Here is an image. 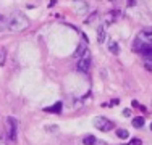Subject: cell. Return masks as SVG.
<instances>
[{"mask_svg": "<svg viewBox=\"0 0 152 145\" xmlns=\"http://www.w3.org/2000/svg\"><path fill=\"white\" fill-rule=\"evenodd\" d=\"M104 41H105V29H104V26L100 24L99 29H97V42L102 44Z\"/></svg>", "mask_w": 152, "mask_h": 145, "instance_id": "cell-8", "label": "cell"}, {"mask_svg": "<svg viewBox=\"0 0 152 145\" xmlns=\"http://www.w3.org/2000/svg\"><path fill=\"white\" fill-rule=\"evenodd\" d=\"M29 28V20L24 13L21 12H12L10 16L7 18V29L10 32H23Z\"/></svg>", "mask_w": 152, "mask_h": 145, "instance_id": "cell-1", "label": "cell"}, {"mask_svg": "<svg viewBox=\"0 0 152 145\" xmlns=\"http://www.w3.org/2000/svg\"><path fill=\"white\" fill-rule=\"evenodd\" d=\"M89 66H91V53H89V50H86L84 55L81 58H78V63H76V70L79 72H88L89 71Z\"/></svg>", "mask_w": 152, "mask_h": 145, "instance_id": "cell-3", "label": "cell"}, {"mask_svg": "<svg viewBox=\"0 0 152 145\" xmlns=\"http://www.w3.org/2000/svg\"><path fill=\"white\" fill-rule=\"evenodd\" d=\"M99 145H105V144H99Z\"/></svg>", "mask_w": 152, "mask_h": 145, "instance_id": "cell-23", "label": "cell"}, {"mask_svg": "<svg viewBox=\"0 0 152 145\" xmlns=\"http://www.w3.org/2000/svg\"><path fill=\"white\" fill-rule=\"evenodd\" d=\"M83 144H84V145H96L97 140H96V137H94V136H88V137L83 139Z\"/></svg>", "mask_w": 152, "mask_h": 145, "instance_id": "cell-10", "label": "cell"}, {"mask_svg": "<svg viewBox=\"0 0 152 145\" xmlns=\"http://www.w3.org/2000/svg\"><path fill=\"white\" fill-rule=\"evenodd\" d=\"M137 37L142 39V41L147 42V44H152V29L147 28V29H144V31H141V34L137 36Z\"/></svg>", "mask_w": 152, "mask_h": 145, "instance_id": "cell-6", "label": "cell"}, {"mask_svg": "<svg viewBox=\"0 0 152 145\" xmlns=\"http://www.w3.org/2000/svg\"><path fill=\"white\" fill-rule=\"evenodd\" d=\"M96 16H97V12H92V13H91V16H89V18H88V20H86V21H84V23H86V24H89V23H92V21H94V20H96Z\"/></svg>", "mask_w": 152, "mask_h": 145, "instance_id": "cell-15", "label": "cell"}, {"mask_svg": "<svg viewBox=\"0 0 152 145\" xmlns=\"http://www.w3.org/2000/svg\"><path fill=\"white\" fill-rule=\"evenodd\" d=\"M128 145H142V140L141 139H131L128 142Z\"/></svg>", "mask_w": 152, "mask_h": 145, "instance_id": "cell-16", "label": "cell"}, {"mask_svg": "<svg viewBox=\"0 0 152 145\" xmlns=\"http://www.w3.org/2000/svg\"><path fill=\"white\" fill-rule=\"evenodd\" d=\"M0 145H8L7 144V140H5V137H3V134L0 132Z\"/></svg>", "mask_w": 152, "mask_h": 145, "instance_id": "cell-18", "label": "cell"}, {"mask_svg": "<svg viewBox=\"0 0 152 145\" xmlns=\"http://www.w3.org/2000/svg\"><path fill=\"white\" fill-rule=\"evenodd\" d=\"M123 115H125V116H129V115H131V111H129V110H125V111H123Z\"/></svg>", "mask_w": 152, "mask_h": 145, "instance_id": "cell-20", "label": "cell"}, {"mask_svg": "<svg viewBox=\"0 0 152 145\" xmlns=\"http://www.w3.org/2000/svg\"><path fill=\"white\" fill-rule=\"evenodd\" d=\"M60 108H61V103L58 102V103H55L53 107H50V108H45V111H52V113H60Z\"/></svg>", "mask_w": 152, "mask_h": 145, "instance_id": "cell-11", "label": "cell"}, {"mask_svg": "<svg viewBox=\"0 0 152 145\" xmlns=\"http://www.w3.org/2000/svg\"><path fill=\"white\" fill-rule=\"evenodd\" d=\"M86 50H88V45H86V42H79V45H78V49L75 50L73 57H75V58H81L83 55H84Z\"/></svg>", "mask_w": 152, "mask_h": 145, "instance_id": "cell-7", "label": "cell"}, {"mask_svg": "<svg viewBox=\"0 0 152 145\" xmlns=\"http://www.w3.org/2000/svg\"><path fill=\"white\" fill-rule=\"evenodd\" d=\"M151 130H152V124H151Z\"/></svg>", "mask_w": 152, "mask_h": 145, "instance_id": "cell-24", "label": "cell"}, {"mask_svg": "<svg viewBox=\"0 0 152 145\" xmlns=\"http://www.w3.org/2000/svg\"><path fill=\"white\" fill-rule=\"evenodd\" d=\"M94 126L99 130H102V132H108V130H112L115 128L113 121H110L108 118H104V116H97V118L94 119Z\"/></svg>", "mask_w": 152, "mask_h": 145, "instance_id": "cell-2", "label": "cell"}, {"mask_svg": "<svg viewBox=\"0 0 152 145\" xmlns=\"http://www.w3.org/2000/svg\"><path fill=\"white\" fill-rule=\"evenodd\" d=\"M144 68H146L147 71H152V60H146V61H144Z\"/></svg>", "mask_w": 152, "mask_h": 145, "instance_id": "cell-17", "label": "cell"}, {"mask_svg": "<svg viewBox=\"0 0 152 145\" xmlns=\"http://www.w3.org/2000/svg\"><path fill=\"white\" fill-rule=\"evenodd\" d=\"M133 126H134L136 129L142 128V126H144V118H141V116H136V118L133 119Z\"/></svg>", "mask_w": 152, "mask_h": 145, "instance_id": "cell-9", "label": "cell"}, {"mask_svg": "<svg viewBox=\"0 0 152 145\" xmlns=\"http://www.w3.org/2000/svg\"><path fill=\"white\" fill-rule=\"evenodd\" d=\"M134 3H136V0H129V7H134Z\"/></svg>", "mask_w": 152, "mask_h": 145, "instance_id": "cell-21", "label": "cell"}, {"mask_svg": "<svg viewBox=\"0 0 152 145\" xmlns=\"http://www.w3.org/2000/svg\"><path fill=\"white\" fill-rule=\"evenodd\" d=\"M16 119L15 118H7V136H8V140L12 142H16Z\"/></svg>", "mask_w": 152, "mask_h": 145, "instance_id": "cell-4", "label": "cell"}, {"mask_svg": "<svg viewBox=\"0 0 152 145\" xmlns=\"http://www.w3.org/2000/svg\"><path fill=\"white\" fill-rule=\"evenodd\" d=\"M117 136L120 137V139H128L129 132H128L126 129H118V130H117Z\"/></svg>", "mask_w": 152, "mask_h": 145, "instance_id": "cell-12", "label": "cell"}, {"mask_svg": "<svg viewBox=\"0 0 152 145\" xmlns=\"http://www.w3.org/2000/svg\"><path fill=\"white\" fill-rule=\"evenodd\" d=\"M5 28H7V20L2 16V14H0V32H2Z\"/></svg>", "mask_w": 152, "mask_h": 145, "instance_id": "cell-14", "label": "cell"}, {"mask_svg": "<svg viewBox=\"0 0 152 145\" xmlns=\"http://www.w3.org/2000/svg\"><path fill=\"white\" fill-rule=\"evenodd\" d=\"M108 49H110V52H112V53H118V52H120V47H118V44H117V42H110Z\"/></svg>", "mask_w": 152, "mask_h": 145, "instance_id": "cell-13", "label": "cell"}, {"mask_svg": "<svg viewBox=\"0 0 152 145\" xmlns=\"http://www.w3.org/2000/svg\"><path fill=\"white\" fill-rule=\"evenodd\" d=\"M47 130H57L55 126H47Z\"/></svg>", "mask_w": 152, "mask_h": 145, "instance_id": "cell-19", "label": "cell"}, {"mask_svg": "<svg viewBox=\"0 0 152 145\" xmlns=\"http://www.w3.org/2000/svg\"><path fill=\"white\" fill-rule=\"evenodd\" d=\"M2 55H3V50H2V49H0V57H2Z\"/></svg>", "mask_w": 152, "mask_h": 145, "instance_id": "cell-22", "label": "cell"}, {"mask_svg": "<svg viewBox=\"0 0 152 145\" xmlns=\"http://www.w3.org/2000/svg\"><path fill=\"white\" fill-rule=\"evenodd\" d=\"M88 3L84 2V0H73V10L76 13H79V14H83V13H86L88 12Z\"/></svg>", "mask_w": 152, "mask_h": 145, "instance_id": "cell-5", "label": "cell"}]
</instances>
